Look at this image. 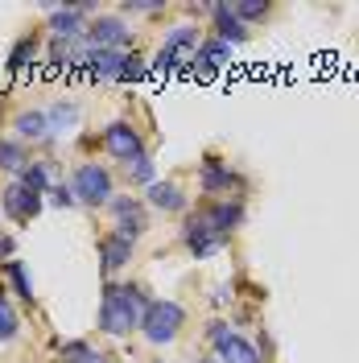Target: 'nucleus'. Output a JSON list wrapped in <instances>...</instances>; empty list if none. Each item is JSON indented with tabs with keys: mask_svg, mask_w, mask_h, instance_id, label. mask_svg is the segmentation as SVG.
Masks as SVG:
<instances>
[{
	"mask_svg": "<svg viewBox=\"0 0 359 363\" xmlns=\"http://www.w3.org/2000/svg\"><path fill=\"white\" fill-rule=\"evenodd\" d=\"M153 297H145L140 285H108L104 289V306H99V330L112 335V339H124L140 330V314L149 310Z\"/></svg>",
	"mask_w": 359,
	"mask_h": 363,
	"instance_id": "nucleus-1",
	"label": "nucleus"
},
{
	"mask_svg": "<svg viewBox=\"0 0 359 363\" xmlns=\"http://www.w3.org/2000/svg\"><path fill=\"white\" fill-rule=\"evenodd\" d=\"M17 335H21V318L9 306V289L0 285V342H13Z\"/></svg>",
	"mask_w": 359,
	"mask_h": 363,
	"instance_id": "nucleus-24",
	"label": "nucleus"
},
{
	"mask_svg": "<svg viewBox=\"0 0 359 363\" xmlns=\"http://www.w3.org/2000/svg\"><path fill=\"white\" fill-rule=\"evenodd\" d=\"M112 215H116V235H124L133 244L149 231V215L136 199H112Z\"/></svg>",
	"mask_w": 359,
	"mask_h": 363,
	"instance_id": "nucleus-12",
	"label": "nucleus"
},
{
	"mask_svg": "<svg viewBox=\"0 0 359 363\" xmlns=\"http://www.w3.org/2000/svg\"><path fill=\"white\" fill-rule=\"evenodd\" d=\"M25 165H29V149H25L21 140H0V169H9V174L21 178Z\"/></svg>",
	"mask_w": 359,
	"mask_h": 363,
	"instance_id": "nucleus-21",
	"label": "nucleus"
},
{
	"mask_svg": "<svg viewBox=\"0 0 359 363\" xmlns=\"http://www.w3.org/2000/svg\"><path fill=\"white\" fill-rule=\"evenodd\" d=\"M182 326H186V310L178 301H149V310L140 314V335L153 347H170Z\"/></svg>",
	"mask_w": 359,
	"mask_h": 363,
	"instance_id": "nucleus-3",
	"label": "nucleus"
},
{
	"mask_svg": "<svg viewBox=\"0 0 359 363\" xmlns=\"http://www.w3.org/2000/svg\"><path fill=\"white\" fill-rule=\"evenodd\" d=\"M227 58H231V45H223L219 38H211V42H202L199 54L190 58V70H194L202 83H206V79H215V70L223 67Z\"/></svg>",
	"mask_w": 359,
	"mask_h": 363,
	"instance_id": "nucleus-15",
	"label": "nucleus"
},
{
	"mask_svg": "<svg viewBox=\"0 0 359 363\" xmlns=\"http://www.w3.org/2000/svg\"><path fill=\"white\" fill-rule=\"evenodd\" d=\"M33 54H38V33H21L9 50V70H25L33 62Z\"/></svg>",
	"mask_w": 359,
	"mask_h": 363,
	"instance_id": "nucleus-23",
	"label": "nucleus"
},
{
	"mask_svg": "<svg viewBox=\"0 0 359 363\" xmlns=\"http://www.w3.org/2000/svg\"><path fill=\"white\" fill-rule=\"evenodd\" d=\"M231 13L244 25H252V21H265L269 17V4H231Z\"/></svg>",
	"mask_w": 359,
	"mask_h": 363,
	"instance_id": "nucleus-28",
	"label": "nucleus"
},
{
	"mask_svg": "<svg viewBox=\"0 0 359 363\" xmlns=\"http://www.w3.org/2000/svg\"><path fill=\"white\" fill-rule=\"evenodd\" d=\"M70 190L83 206H112V174L99 165V161H83L70 178Z\"/></svg>",
	"mask_w": 359,
	"mask_h": 363,
	"instance_id": "nucleus-4",
	"label": "nucleus"
},
{
	"mask_svg": "<svg viewBox=\"0 0 359 363\" xmlns=\"http://www.w3.org/2000/svg\"><path fill=\"white\" fill-rule=\"evenodd\" d=\"M13 252H17L13 235H0V260H13Z\"/></svg>",
	"mask_w": 359,
	"mask_h": 363,
	"instance_id": "nucleus-31",
	"label": "nucleus"
},
{
	"mask_svg": "<svg viewBox=\"0 0 359 363\" xmlns=\"http://www.w3.org/2000/svg\"><path fill=\"white\" fill-rule=\"evenodd\" d=\"M158 363H165V359H158Z\"/></svg>",
	"mask_w": 359,
	"mask_h": 363,
	"instance_id": "nucleus-33",
	"label": "nucleus"
},
{
	"mask_svg": "<svg viewBox=\"0 0 359 363\" xmlns=\"http://www.w3.org/2000/svg\"><path fill=\"white\" fill-rule=\"evenodd\" d=\"M206 339L215 342L219 363H265V359H260V351H256L252 342L240 339L236 330H227V322H211V326H206Z\"/></svg>",
	"mask_w": 359,
	"mask_h": 363,
	"instance_id": "nucleus-7",
	"label": "nucleus"
},
{
	"mask_svg": "<svg viewBox=\"0 0 359 363\" xmlns=\"http://www.w3.org/2000/svg\"><path fill=\"white\" fill-rule=\"evenodd\" d=\"M50 203L67 211V206H74L79 199H74V190H70V186H62V182H54V186H50Z\"/></svg>",
	"mask_w": 359,
	"mask_h": 363,
	"instance_id": "nucleus-29",
	"label": "nucleus"
},
{
	"mask_svg": "<svg viewBox=\"0 0 359 363\" xmlns=\"http://www.w3.org/2000/svg\"><path fill=\"white\" fill-rule=\"evenodd\" d=\"M202 215H206V219H211V227H215V231L227 240V231H236V227L244 223V203H240V199H219V203L206 206Z\"/></svg>",
	"mask_w": 359,
	"mask_h": 363,
	"instance_id": "nucleus-16",
	"label": "nucleus"
},
{
	"mask_svg": "<svg viewBox=\"0 0 359 363\" xmlns=\"http://www.w3.org/2000/svg\"><path fill=\"white\" fill-rule=\"evenodd\" d=\"M87 13H91V4H62V9L45 4L54 42H83L87 38Z\"/></svg>",
	"mask_w": 359,
	"mask_h": 363,
	"instance_id": "nucleus-6",
	"label": "nucleus"
},
{
	"mask_svg": "<svg viewBox=\"0 0 359 363\" xmlns=\"http://www.w3.org/2000/svg\"><path fill=\"white\" fill-rule=\"evenodd\" d=\"M4 277H9V285L17 289V297H21V301H29V306H33V281H29V272H25L21 260H4Z\"/></svg>",
	"mask_w": 359,
	"mask_h": 363,
	"instance_id": "nucleus-25",
	"label": "nucleus"
},
{
	"mask_svg": "<svg viewBox=\"0 0 359 363\" xmlns=\"http://www.w3.org/2000/svg\"><path fill=\"white\" fill-rule=\"evenodd\" d=\"M13 133H17V140H29V145H42L45 136H50V120H45V112H21L17 120H13Z\"/></svg>",
	"mask_w": 359,
	"mask_h": 363,
	"instance_id": "nucleus-19",
	"label": "nucleus"
},
{
	"mask_svg": "<svg viewBox=\"0 0 359 363\" xmlns=\"http://www.w3.org/2000/svg\"><path fill=\"white\" fill-rule=\"evenodd\" d=\"M199 25H174L170 33H165V42H161L158 58H153V70H174L182 62H190L194 54H199Z\"/></svg>",
	"mask_w": 359,
	"mask_h": 363,
	"instance_id": "nucleus-5",
	"label": "nucleus"
},
{
	"mask_svg": "<svg viewBox=\"0 0 359 363\" xmlns=\"http://www.w3.org/2000/svg\"><path fill=\"white\" fill-rule=\"evenodd\" d=\"M145 199H149V206H158V211H170V215H182V211L190 206V199L182 194L178 182H153V186L145 190Z\"/></svg>",
	"mask_w": 359,
	"mask_h": 363,
	"instance_id": "nucleus-17",
	"label": "nucleus"
},
{
	"mask_svg": "<svg viewBox=\"0 0 359 363\" xmlns=\"http://www.w3.org/2000/svg\"><path fill=\"white\" fill-rule=\"evenodd\" d=\"M87 50H128L133 45V29L120 21V17H95L87 25Z\"/></svg>",
	"mask_w": 359,
	"mask_h": 363,
	"instance_id": "nucleus-9",
	"label": "nucleus"
},
{
	"mask_svg": "<svg viewBox=\"0 0 359 363\" xmlns=\"http://www.w3.org/2000/svg\"><path fill=\"white\" fill-rule=\"evenodd\" d=\"M21 186H29V190H38V194H50V186H54V169H50V161H29L25 165Z\"/></svg>",
	"mask_w": 359,
	"mask_h": 363,
	"instance_id": "nucleus-20",
	"label": "nucleus"
},
{
	"mask_svg": "<svg viewBox=\"0 0 359 363\" xmlns=\"http://www.w3.org/2000/svg\"><path fill=\"white\" fill-rule=\"evenodd\" d=\"M194 363H219V359H194Z\"/></svg>",
	"mask_w": 359,
	"mask_h": 363,
	"instance_id": "nucleus-32",
	"label": "nucleus"
},
{
	"mask_svg": "<svg viewBox=\"0 0 359 363\" xmlns=\"http://www.w3.org/2000/svg\"><path fill=\"white\" fill-rule=\"evenodd\" d=\"M104 149L124 165V161H133V157L145 153V140H140V133H136L128 120H112V124L104 128Z\"/></svg>",
	"mask_w": 359,
	"mask_h": 363,
	"instance_id": "nucleus-10",
	"label": "nucleus"
},
{
	"mask_svg": "<svg viewBox=\"0 0 359 363\" xmlns=\"http://www.w3.org/2000/svg\"><path fill=\"white\" fill-rule=\"evenodd\" d=\"M87 74L95 83H140L145 62L128 50H91L87 54Z\"/></svg>",
	"mask_w": 359,
	"mask_h": 363,
	"instance_id": "nucleus-2",
	"label": "nucleus"
},
{
	"mask_svg": "<svg viewBox=\"0 0 359 363\" xmlns=\"http://www.w3.org/2000/svg\"><path fill=\"white\" fill-rule=\"evenodd\" d=\"M182 244L190 248L194 260H206V256H215V252L223 248V235L211 227L206 215H194V219H186V223H182Z\"/></svg>",
	"mask_w": 359,
	"mask_h": 363,
	"instance_id": "nucleus-8",
	"label": "nucleus"
},
{
	"mask_svg": "<svg viewBox=\"0 0 359 363\" xmlns=\"http://www.w3.org/2000/svg\"><path fill=\"white\" fill-rule=\"evenodd\" d=\"M236 182H240V178H236V169H231L227 161L202 157V165H199V186H202V194H227Z\"/></svg>",
	"mask_w": 359,
	"mask_h": 363,
	"instance_id": "nucleus-14",
	"label": "nucleus"
},
{
	"mask_svg": "<svg viewBox=\"0 0 359 363\" xmlns=\"http://www.w3.org/2000/svg\"><path fill=\"white\" fill-rule=\"evenodd\" d=\"M133 240H124V235H116V231H108L104 240H99V269H104V277H116V272L124 269L128 260H133Z\"/></svg>",
	"mask_w": 359,
	"mask_h": 363,
	"instance_id": "nucleus-13",
	"label": "nucleus"
},
{
	"mask_svg": "<svg viewBox=\"0 0 359 363\" xmlns=\"http://www.w3.org/2000/svg\"><path fill=\"white\" fill-rule=\"evenodd\" d=\"M161 9H165V4H158V0H153V4H149V0H128V4H120V13H145V17H149V13H161Z\"/></svg>",
	"mask_w": 359,
	"mask_h": 363,
	"instance_id": "nucleus-30",
	"label": "nucleus"
},
{
	"mask_svg": "<svg viewBox=\"0 0 359 363\" xmlns=\"http://www.w3.org/2000/svg\"><path fill=\"white\" fill-rule=\"evenodd\" d=\"M58 351H62V359H67V363H108V355H104V351H95L91 342H62Z\"/></svg>",
	"mask_w": 359,
	"mask_h": 363,
	"instance_id": "nucleus-26",
	"label": "nucleus"
},
{
	"mask_svg": "<svg viewBox=\"0 0 359 363\" xmlns=\"http://www.w3.org/2000/svg\"><path fill=\"white\" fill-rule=\"evenodd\" d=\"M124 178L133 182V186H153L158 182V169H153V161H149V153H140V157H133V161H124Z\"/></svg>",
	"mask_w": 359,
	"mask_h": 363,
	"instance_id": "nucleus-22",
	"label": "nucleus"
},
{
	"mask_svg": "<svg viewBox=\"0 0 359 363\" xmlns=\"http://www.w3.org/2000/svg\"><path fill=\"white\" fill-rule=\"evenodd\" d=\"M0 206H4V215H9L13 223H29V219H38V211H42V194L29 190V186H21V182H13V186H4Z\"/></svg>",
	"mask_w": 359,
	"mask_h": 363,
	"instance_id": "nucleus-11",
	"label": "nucleus"
},
{
	"mask_svg": "<svg viewBox=\"0 0 359 363\" xmlns=\"http://www.w3.org/2000/svg\"><path fill=\"white\" fill-rule=\"evenodd\" d=\"M211 17H215V38L223 45H236L248 38V25L231 13V4H211Z\"/></svg>",
	"mask_w": 359,
	"mask_h": 363,
	"instance_id": "nucleus-18",
	"label": "nucleus"
},
{
	"mask_svg": "<svg viewBox=\"0 0 359 363\" xmlns=\"http://www.w3.org/2000/svg\"><path fill=\"white\" fill-rule=\"evenodd\" d=\"M45 120H50V133H70V128L79 124V108H74V104H54V108L45 112Z\"/></svg>",
	"mask_w": 359,
	"mask_h": 363,
	"instance_id": "nucleus-27",
	"label": "nucleus"
}]
</instances>
